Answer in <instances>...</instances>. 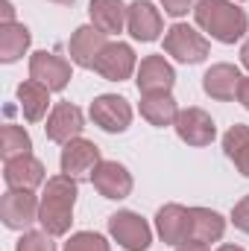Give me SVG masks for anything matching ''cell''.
Returning <instances> with one entry per match:
<instances>
[{"instance_id":"9","label":"cell","mask_w":249,"mask_h":251,"mask_svg":"<svg viewBox=\"0 0 249 251\" xmlns=\"http://www.w3.org/2000/svg\"><path fill=\"white\" fill-rule=\"evenodd\" d=\"M94 70L103 76V79H109V82H124L132 76V70H135V53H132V47L129 44H106V50L97 56V62H94Z\"/></svg>"},{"instance_id":"5","label":"cell","mask_w":249,"mask_h":251,"mask_svg":"<svg viewBox=\"0 0 249 251\" xmlns=\"http://www.w3.org/2000/svg\"><path fill=\"white\" fill-rule=\"evenodd\" d=\"M109 231L112 237L124 246L126 251H147L150 243H153V234H150V225L132 213V210H121L109 219Z\"/></svg>"},{"instance_id":"18","label":"cell","mask_w":249,"mask_h":251,"mask_svg":"<svg viewBox=\"0 0 249 251\" xmlns=\"http://www.w3.org/2000/svg\"><path fill=\"white\" fill-rule=\"evenodd\" d=\"M103 50H106V32H100L97 26H79L70 38V59L79 67H94Z\"/></svg>"},{"instance_id":"7","label":"cell","mask_w":249,"mask_h":251,"mask_svg":"<svg viewBox=\"0 0 249 251\" xmlns=\"http://www.w3.org/2000/svg\"><path fill=\"white\" fill-rule=\"evenodd\" d=\"M91 120L106 128V131H126L132 123V108L124 97L118 94H103L91 102Z\"/></svg>"},{"instance_id":"22","label":"cell","mask_w":249,"mask_h":251,"mask_svg":"<svg viewBox=\"0 0 249 251\" xmlns=\"http://www.w3.org/2000/svg\"><path fill=\"white\" fill-rule=\"evenodd\" d=\"M141 117L153 126H173L179 117L176 100L170 94H147L141 100Z\"/></svg>"},{"instance_id":"20","label":"cell","mask_w":249,"mask_h":251,"mask_svg":"<svg viewBox=\"0 0 249 251\" xmlns=\"http://www.w3.org/2000/svg\"><path fill=\"white\" fill-rule=\"evenodd\" d=\"M226 231V219L208 207H190V240L217 243Z\"/></svg>"},{"instance_id":"21","label":"cell","mask_w":249,"mask_h":251,"mask_svg":"<svg viewBox=\"0 0 249 251\" xmlns=\"http://www.w3.org/2000/svg\"><path fill=\"white\" fill-rule=\"evenodd\" d=\"M18 100H21V111L30 123H38L44 114H47V105H50V91L44 85H38L35 79L30 82H21L18 85Z\"/></svg>"},{"instance_id":"2","label":"cell","mask_w":249,"mask_h":251,"mask_svg":"<svg viewBox=\"0 0 249 251\" xmlns=\"http://www.w3.org/2000/svg\"><path fill=\"white\" fill-rule=\"evenodd\" d=\"M76 196H79L76 178H70V176H56L47 181L44 196H41V210H38V222L44 225L47 234L62 237L70 231Z\"/></svg>"},{"instance_id":"17","label":"cell","mask_w":249,"mask_h":251,"mask_svg":"<svg viewBox=\"0 0 249 251\" xmlns=\"http://www.w3.org/2000/svg\"><path fill=\"white\" fill-rule=\"evenodd\" d=\"M3 178H6L9 190H35L44 181V164L35 161L32 155L12 158V161H6Z\"/></svg>"},{"instance_id":"33","label":"cell","mask_w":249,"mask_h":251,"mask_svg":"<svg viewBox=\"0 0 249 251\" xmlns=\"http://www.w3.org/2000/svg\"><path fill=\"white\" fill-rule=\"evenodd\" d=\"M241 62H244V67L249 70V38L244 41V47H241Z\"/></svg>"},{"instance_id":"12","label":"cell","mask_w":249,"mask_h":251,"mask_svg":"<svg viewBox=\"0 0 249 251\" xmlns=\"http://www.w3.org/2000/svg\"><path fill=\"white\" fill-rule=\"evenodd\" d=\"M173 82H176V73L164 62V56H147L138 67V91L144 97L147 94H170Z\"/></svg>"},{"instance_id":"24","label":"cell","mask_w":249,"mask_h":251,"mask_svg":"<svg viewBox=\"0 0 249 251\" xmlns=\"http://www.w3.org/2000/svg\"><path fill=\"white\" fill-rule=\"evenodd\" d=\"M223 149L235 161V167L249 178V128L247 126H241V123L232 126L226 131V137H223Z\"/></svg>"},{"instance_id":"8","label":"cell","mask_w":249,"mask_h":251,"mask_svg":"<svg viewBox=\"0 0 249 251\" xmlns=\"http://www.w3.org/2000/svg\"><path fill=\"white\" fill-rule=\"evenodd\" d=\"M30 76L38 85H44L47 91H62L70 82V64L59 59L56 53L41 50V53H32V59H30Z\"/></svg>"},{"instance_id":"10","label":"cell","mask_w":249,"mask_h":251,"mask_svg":"<svg viewBox=\"0 0 249 251\" xmlns=\"http://www.w3.org/2000/svg\"><path fill=\"white\" fill-rule=\"evenodd\" d=\"M173 126H176V134L185 140L187 146H208L214 140V134H217L214 120L202 108H185V111H179V117H176Z\"/></svg>"},{"instance_id":"26","label":"cell","mask_w":249,"mask_h":251,"mask_svg":"<svg viewBox=\"0 0 249 251\" xmlns=\"http://www.w3.org/2000/svg\"><path fill=\"white\" fill-rule=\"evenodd\" d=\"M64 251H109V243H106L100 234L79 231V234L70 237V243L64 246Z\"/></svg>"},{"instance_id":"29","label":"cell","mask_w":249,"mask_h":251,"mask_svg":"<svg viewBox=\"0 0 249 251\" xmlns=\"http://www.w3.org/2000/svg\"><path fill=\"white\" fill-rule=\"evenodd\" d=\"M199 0H161V6H164V12L167 15H185L187 9H193Z\"/></svg>"},{"instance_id":"6","label":"cell","mask_w":249,"mask_h":251,"mask_svg":"<svg viewBox=\"0 0 249 251\" xmlns=\"http://www.w3.org/2000/svg\"><path fill=\"white\" fill-rule=\"evenodd\" d=\"M100 167V149L91 140H70L62 149V173L70 178H88L94 176V170Z\"/></svg>"},{"instance_id":"13","label":"cell","mask_w":249,"mask_h":251,"mask_svg":"<svg viewBox=\"0 0 249 251\" xmlns=\"http://www.w3.org/2000/svg\"><path fill=\"white\" fill-rule=\"evenodd\" d=\"M91 181L100 190V196H106V199H126L132 193V176L118 161H100V167L94 170Z\"/></svg>"},{"instance_id":"28","label":"cell","mask_w":249,"mask_h":251,"mask_svg":"<svg viewBox=\"0 0 249 251\" xmlns=\"http://www.w3.org/2000/svg\"><path fill=\"white\" fill-rule=\"evenodd\" d=\"M232 222H235V228H241L244 234H249V196H244V199L235 204V210H232Z\"/></svg>"},{"instance_id":"30","label":"cell","mask_w":249,"mask_h":251,"mask_svg":"<svg viewBox=\"0 0 249 251\" xmlns=\"http://www.w3.org/2000/svg\"><path fill=\"white\" fill-rule=\"evenodd\" d=\"M238 100L244 102V108H249V76L241 79V88H238Z\"/></svg>"},{"instance_id":"14","label":"cell","mask_w":249,"mask_h":251,"mask_svg":"<svg viewBox=\"0 0 249 251\" xmlns=\"http://www.w3.org/2000/svg\"><path fill=\"white\" fill-rule=\"evenodd\" d=\"M126 26L138 41H156L161 32V15L150 0H135L126 12Z\"/></svg>"},{"instance_id":"4","label":"cell","mask_w":249,"mask_h":251,"mask_svg":"<svg viewBox=\"0 0 249 251\" xmlns=\"http://www.w3.org/2000/svg\"><path fill=\"white\" fill-rule=\"evenodd\" d=\"M164 50L185 64H199L208 56V41L187 24H173L164 35Z\"/></svg>"},{"instance_id":"34","label":"cell","mask_w":249,"mask_h":251,"mask_svg":"<svg viewBox=\"0 0 249 251\" xmlns=\"http://www.w3.org/2000/svg\"><path fill=\"white\" fill-rule=\"evenodd\" d=\"M217 251H244V249H241V246H220Z\"/></svg>"},{"instance_id":"23","label":"cell","mask_w":249,"mask_h":251,"mask_svg":"<svg viewBox=\"0 0 249 251\" xmlns=\"http://www.w3.org/2000/svg\"><path fill=\"white\" fill-rule=\"evenodd\" d=\"M30 47V29L24 24H0V59L18 62Z\"/></svg>"},{"instance_id":"32","label":"cell","mask_w":249,"mask_h":251,"mask_svg":"<svg viewBox=\"0 0 249 251\" xmlns=\"http://www.w3.org/2000/svg\"><path fill=\"white\" fill-rule=\"evenodd\" d=\"M176 251H208V243H199V240H187L182 243Z\"/></svg>"},{"instance_id":"1","label":"cell","mask_w":249,"mask_h":251,"mask_svg":"<svg viewBox=\"0 0 249 251\" xmlns=\"http://www.w3.org/2000/svg\"><path fill=\"white\" fill-rule=\"evenodd\" d=\"M193 18H196V26H202L211 38L223 44H235L249 29L247 12L229 0H199L193 6Z\"/></svg>"},{"instance_id":"35","label":"cell","mask_w":249,"mask_h":251,"mask_svg":"<svg viewBox=\"0 0 249 251\" xmlns=\"http://www.w3.org/2000/svg\"><path fill=\"white\" fill-rule=\"evenodd\" d=\"M53 3H62V6H70V3H73V0H53Z\"/></svg>"},{"instance_id":"27","label":"cell","mask_w":249,"mask_h":251,"mask_svg":"<svg viewBox=\"0 0 249 251\" xmlns=\"http://www.w3.org/2000/svg\"><path fill=\"white\" fill-rule=\"evenodd\" d=\"M18 251H56L53 234L47 231H30L18 240Z\"/></svg>"},{"instance_id":"25","label":"cell","mask_w":249,"mask_h":251,"mask_svg":"<svg viewBox=\"0 0 249 251\" xmlns=\"http://www.w3.org/2000/svg\"><path fill=\"white\" fill-rule=\"evenodd\" d=\"M30 149H32V140L21 126H12V123L3 126V131H0V155H3V161L30 155Z\"/></svg>"},{"instance_id":"15","label":"cell","mask_w":249,"mask_h":251,"mask_svg":"<svg viewBox=\"0 0 249 251\" xmlns=\"http://www.w3.org/2000/svg\"><path fill=\"white\" fill-rule=\"evenodd\" d=\"M44 128H47V137H50L53 143H70V140H76L79 131H82V111H79L76 105H70V102H59V105L50 111Z\"/></svg>"},{"instance_id":"16","label":"cell","mask_w":249,"mask_h":251,"mask_svg":"<svg viewBox=\"0 0 249 251\" xmlns=\"http://www.w3.org/2000/svg\"><path fill=\"white\" fill-rule=\"evenodd\" d=\"M241 70L235 64H211L202 76V88L208 97L214 100H235L238 97V88H241Z\"/></svg>"},{"instance_id":"3","label":"cell","mask_w":249,"mask_h":251,"mask_svg":"<svg viewBox=\"0 0 249 251\" xmlns=\"http://www.w3.org/2000/svg\"><path fill=\"white\" fill-rule=\"evenodd\" d=\"M41 201L32 196V190H9L0 199V219L12 231H24L38 219Z\"/></svg>"},{"instance_id":"19","label":"cell","mask_w":249,"mask_h":251,"mask_svg":"<svg viewBox=\"0 0 249 251\" xmlns=\"http://www.w3.org/2000/svg\"><path fill=\"white\" fill-rule=\"evenodd\" d=\"M126 12L129 9L124 6V0H91V6H88V15H91L94 26L100 32H106V35L124 29Z\"/></svg>"},{"instance_id":"11","label":"cell","mask_w":249,"mask_h":251,"mask_svg":"<svg viewBox=\"0 0 249 251\" xmlns=\"http://www.w3.org/2000/svg\"><path fill=\"white\" fill-rule=\"evenodd\" d=\"M156 228L167 246H182L190 240V207L182 204H164L156 213Z\"/></svg>"},{"instance_id":"31","label":"cell","mask_w":249,"mask_h":251,"mask_svg":"<svg viewBox=\"0 0 249 251\" xmlns=\"http://www.w3.org/2000/svg\"><path fill=\"white\" fill-rule=\"evenodd\" d=\"M0 15H3V24H15V9H12V3H9V0H3V3H0Z\"/></svg>"}]
</instances>
